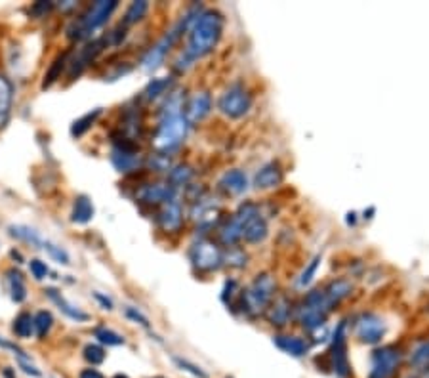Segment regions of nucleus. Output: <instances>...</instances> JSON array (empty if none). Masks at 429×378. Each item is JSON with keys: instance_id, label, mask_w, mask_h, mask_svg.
I'll return each mask as SVG.
<instances>
[{"instance_id": "obj_48", "label": "nucleus", "mask_w": 429, "mask_h": 378, "mask_svg": "<svg viewBox=\"0 0 429 378\" xmlns=\"http://www.w3.org/2000/svg\"><path fill=\"white\" fill-rule=\"evenodd\" d=\"M93 298H96V300L103 306V309H113V302L107 297H103L101 292H93Z\"/></svg>"}, {"instance_id": "obj_9", "label": "nucleus", "mask_w": 429, "mask_h": 378, "mask_svg": "<svg viewBox=\"0 0 429 378\" xmlns=\"http://www.w3.org/2000/svg\"><path fill=\"white\" fill-rule=\"evenodd\" d=\"M189 258L199 271H214L224 264V252L219 251L216 243L202 239L191 246Z\"/></svg>"}, {"instance_id": "obj_10", "label": "nucleus", "mask_w": 429, "mask_h": 378, "mask_svg": "<svg viewBox=\"0 0 429 378\" xmlns=\"http://www.w3.org/2000/svg\"><path fill=\"white\" fill-rule=\"evenodd\" d=\"M345 327L348 323L342 321L334 331L332 336V350H330V361H332V369L338 378L351 377V365L348 360V346H345Z\"/></svg>"}, {"instance_id": "obj_46", "label": "nucleus", "mask_w": 429, "mask_h": 378, "mask_svg": "<svg viewBox=\"0 0 429 378\" xmlns=\"http://www.w3.org/2000/svg\"><path fill=\"white\" fill-rule=\"evenodd\" d=\"M19 361V367L23 369V371L27 372V374H33V377H40V371H38L37 367L33 365V363H29V360H18Z\"/></svg>"}, {"instance_id": "obj_19", "label": "nucleus", "mask_w": 429, "mask_h": 378, "mask_svg": "<svg viewBox=\"0 0 429 378\" xmlns=\"http://www.w3.org/2000/svg\"><path fill=\"white\" fill-rule=\"evenodd\" d=\"M273 342L279 350L292 355V357H304L307 350H309L307 342L304 338H299V336H294V334H277Z\"/></svg>"}, {"instance_id": "obj_36", "label": "nucleus", "mask_w": 429, "mask_h": 378, "mask_svg": "<svg viewBox=\"0 0 429 378\" xmlns=\"http://www.w3.org/2000/svg\"><path fill=\"white\" fill-rule=\"evenodd\" d=\"M82 355H84V360L90 363V365H101L103 361H105V350L100 346V344H88L86 348H84V352H82Z\"/></svg>"}, {"instance_id": "obj_33", "label": "nucleus", "mask_w": 429, "mask_h": 378, "mask_svg": "<svg viewBox=\"0 0 429 378\" xmlns=\"http://www.w3.org/2000/svg\"><path fill=\"white\" fill-rule=\"evenodd\" d=\"M93 336H96L98 342L103 344V346H122V344H125V336H122V334L115 333V331H111V328H105V327L96 328Z\"/></svg>"}, {"instance_id": "obj_8", "label": "nucleus", "mask_w": 429, "mask_h": 378, "mask_svg": "<svg viewBox=\"0 0 429 378\" xmlns=\"http://www.w3.org/2000/svg\"><path fill=\"white\" fill-rule=\"evenodd\" d=\"M403 361V353L395 346L376 348L372 352V367L368 378H393Z\"/></svg>"}, {"instance_id": "obj_5", "label": "nucleus", "mask_w": 429, "mask_h": 378, "mask_svg": "<svg viewBox=\"0 0 429 378\" xmlns=\"http://www.w3.org/2000/svg\"><path fill=\"white\" fill-rule=\"evenodd\" d=\"M330 309L332 308H330L328 302H326L323 290L315 289L305 294L302 306L296 309V315H298L299 325H302L305 331L313 333V331L324 327Z\"/></svg>"}, {"instance_id": "obj_3", "label": "nucleus", "mask_w": 429, "mask_h": 378, "mask_svg": "<svg viewBox=\"0 0 429 378\" xmlns=\"http://www.w3.org/2000/svg\"><path fill=\"white\" fill-rule=\"evenodd\" d=\"M118 8L117 0H98L86 12L82 13L79 21L69 27V37L71 38H86L90 37L96 29L105 25L107 19L111 18L113 12Z\"/></svg>"}, {"instance_id": "obj_7", "label": "nucleus", "mask_w": 429, "mask_h": 378, "mask_svg": "<svg viewBox=\"0 0 429 378\" xmlns=\"http://www.w3.org/2000/svg\"><path fill=\"white\" fill-rule=\"evenodd\" d=\"M386 321L378 314H372V311H365L353 323V333L357 336V340L362 342V344H368V346L379 344L382 338L386 336Z\"/></svg>"}, {"instance_id": "obj_37", "label": "nucleus", "mask_w": 429, "mask_h": 378, "mask_svg": "<svg viewBox=\"0 0 429 378\" xmlns=\"http://www.w3.org/2000/svg\"><path fill=\"white\" fill-rule=\"evenodd\" d=\"M246 260H248L246 252L241 251V248H235V246H231L229 252L224 254V264H227L229 268H236V270L244 268V265H246Z\"/></svg>"}, {"instance_id": "obj_14", "label": "nucleus", "mask_w": 429, "mask_h": 378, "mask_svg": "<svg viewBox=\"0 0 429 378\" xmlns=\"http://www.w3.org/2000/svg\"><path fill=\"white\" fill-rule=\"evenodd\" d=\"M111 161L118 172H132L136 171L139 164V155L136 147L130 144H118L111 153Z\"/></svg>"}, {"instance_id": "obj_23", "label": "nucleus", "mask_w": 429, "mask_h": 378, "mask_svg": "<svg viewBox=\"0 0 429 378\" xmlns=\"http://www.w3.org/2000/svg\"><path fill=\"white\" fill-rule=\"evenodd\" d=\"M46 294L52 298V302H56L57 306H59V309H62L63 314L67 315L69 319H73V321H76V323L90 321V315L84 314L82 309L75 308L73 304H69L67 300H65V298H63L56 289H48V290H46Z\"/></svg>"}, {"instance_id": "obj_45", "label": "nucleus", "mask_w": 429, "mask_h": 378, "mask_svg": "<svg viewBox=\"0 0 429 378\" xmlns=\"http://www.w3.org/2000/svg\"><path fill=\"white\" fill-rule=\"evenodd\" d=\"M52 2H37L35 6L31 8V13L33 16H37V18H40V16H44V13H48L52 10Z\"/></svg>"}, {"instance_id": "obj_39", "label": "nucleus", "mask_w": 429, "mask_h": 378, "mask_svg": "<svg viewBox=\"0 0 429 378\" xmlns=\"http://www.w3.org/2000/svg\"><path fill=\"white\" fill-rule=\"evenodd\" d=\"M42 248L48 252V254H50L52 258L56 260L57 264H63V265L69 264L67 251H65V248H62L59 245H54V243H50V241H44Z\"/></svg>"}, {"instance_id": "obj_51", "label": "nucleus", "mask_w": 429, "mask_h": 378, "mask_svg": "<svg viewBox=\"0 0 429 378\" xmlns=\"http://www.w3.org/2000/svg\"><path fill=\"white\" fill-rule=\"evenodd\" d=\"M227 378H231V377H227Z\"/></svg>"}, {"instance_id": "obj_50", "label": "nucleus", "mask_w": 429, "mask_h": 378, "mask_svg": "<svg viewBox=\"0 0 429 378\" xmlns=\"http://www.w3.org/2000/svg\"><path fill=\"white\" fill-rule=\"evenodd\" d=\"M408 378H416V377H408Z\"/></svg>"}, {"instance_id": "obj_30", "label": "nucleus", "mask_w": 429, "mask_h": 378, "mask_svg": "<svg viewBox=\"0 0 429 378\" xmlns=\"http://www.w3.org/2000/svg\"><path fill=\"white\" fill-rule=\"evenodd\" d=\"M193 180V171L187 164H178L174 168H170V185L172 188H180V185H187Z\"/></svg>"}, {"instance_id": "obj_6", "label": "nucleus", "mask_w": 429, "mask_h": 378, "mask_svg": "<svg viewBox=\"0 0 429 378\" xmlns=\"http://www.w3.org/2000/svg\"><path fill=\"white\" fill-rule=\"evenodd\" d=\"M250 108H252V96L248 94V90L244 88L243 84H233L219 96L218 109L227 119H243L244 115L250 111Z\"/></svg>"}, {"instance_id": "obj_43", "label": "nucleus", "mask_w": 429, "mask_h": 378, "mask_svg": "<svg viewBox=\"0 0 429 378\" xmlns=\"http://www.w3.org/2000/svg\"><path fill=\"white\" fill-rule=\"evenodd\" d=\"M151 166H153V171L156 172H168L170 168V161H168V155H164V153H156V155H153V159H151Z\"/></svg>"}, {"instance_id": "obj_1", "label": "nucleus", "mask_w": 429, "mask_h": 378, "mask_svg": "<svg viewBox=\"0 0 429 378\" xmlns=\"http://www.w3.org/2000/svg\"><path fill=\"white\" fill-rule=\"evenodd\" d=\"M224 33V16L216 10H205L189 29L187 46L181 57L178 59V71H185L197 59L208 56L216 46Z\"/></svg>"}, {"instance_id": "obj_32", "label": "nucleus", "mask_w": 429, "mask_h": 378, "mask_svg": "<svg viewBox=\"0 0 429 378\" xmlns=\"http://www.w3.org/2000/svg\"><path fill=\"white\" fill-rule=\"evenodd\" d=\"M10 234H12L13 237H18L19 241H25V243H29V245L40 246V248H42L44 241L38 237L37 231H35V229H31V227L12 226V227H10Z\"/></svg>"}, {"instance_id": "obj_26", "label": "nucleus", "mask_w": 429, "mask_h": 378, "mask_svg": "<svg viewBox=\"0 0 429 378\" xmlns=\"http://www.w3.org/2000/svg\"><path fill=\"white\" fill-rule=\"evenodd\" d=\"M408 365L414 369V371H428L429 369V340L420 342L414 350L411 352V357H408Z\"/></svg>"}, {"instance_id": "obj_28", "label": "nucleus", "mask_w": 429, "mask_h": 378, "mask_svg": "<svg viewBox=\"0 0 429 378\" xmlns=\"http://www.w3.org/2000/svg\"><path fill=\"white\" fill-rule=\"evenodd\" d=\"M172 86V76H161V79H153V81L143 90V98L145 100H156L162 94H166V90Z\"/></svg>"}, {"instance_id": "obj_40", "label": "nucleus", "mask_w": 429, "mask_h": 378, "mask_svg": "<svg viewBox=\"0 0 429 378\" xmlns=\"http://www.w3.org/2000/svg\"><path fill=\"white\" fill-rule=\"evenodd\" d=\"M321 262H323V258H321V256H315V258L309 262V265L305 268L304 273H302V277H299V281H298L299 287H307V285L311 283L313 277H315V273H317L319 265H321Z\"/></svg>"}, {"instance_id": "obj_4", "label": "nucleus", "mask_w": 429, "mask_h": 378, "mask_svg": "<svg viewBox=\"0 0 429 378\" xmlns=\"http://www.w3.org/2000/svg\"><path fill=\"white\" fill-rule=\"evenodd\" d=\"M187 130H189V125H187L183 113L162 117L161 125H159L155 136H153V147L159 153L168 155V153H172L183 144Z\"/></svg>"}, {"instance_id": "obj_27", "label": "nucleus", "mask_w": 429, "mask_h": 378, "mask_svg": "<svg viewBox=\"0 0 429 378\" xmlns=\"http://www.w3.org/2000/svg\"><path fill=\"white\" fill-rule=\"evenodd\" d=\"M8 283H10V297L16 304H21L27 298V287L23 283V277L21 273L16 270L8 271Z\"/></svg>"}, {"instance_id": "obj_41", "label": "nucleus", "mask_w": 429, "mask_h": 378, "mask_svg": "<svg viewBox=\"0 0 429 378\" xmlns=\"http://www.w3.org/2000/svg\"><path fill=\"white\" fill-rule=\"evenodd\" d=\"M174 363L180 367L181 371H185V372H189V374H193L195 378H208V372L202 371L199 365H195V363H191V361L183 360V357H174Z\"/></svg>"}, {"instance_id": "obj_47", "label": "nucleus", "mask_w": 429, "mask_h": 378, "mask_svg": "<svg viewBox=\"0 0 429 378\" xmlns=\"http://www.w3.org/2000/svg\"><path fill=\"white\" fill-rule=\"evenodd\" d=\"M79 378H105L103 374H101L100 371H96V369H82L81 374H79Z\"/></svg>"}, {"instance_id": "obj_42", "label": "nucleus", "mask_w": 429, "mask_h": 378, "mask_svg": "<svg viewBox=\"0 0 429 378\" xmlns=\"http://www.w3.org/2000/svg\"><path fill=\"white\" fill-rule=\"evenodd\" d=\"M29 270H31L33 277L37 279V281H42V279H46V275H48V265L44 264L42 260H31V262H29Z\"/></svg>"}, {"instance_id": "obj_11", "label": "nucleus", "mask_w": 429, "mask_h": 378, "mask_svg": "<svg viewBox=\"0 0 429 378\" xmlns=\"http://www.w3.org/2000/svg\"><path fill=\"white\" fill-rule=\"evenodd\" d=\"M212 111V96L208 92H197L189 98L185 105H183V117H185L187 125L193 126L199 125L210 115Z\"/></svg>"}, {"instance_id": "obj_18", "label": "nucleus", "mask_w": 429, "mask_h": 378, "mask_svg": "<svg viewBox=\"0 0 429 378\" xmlns=\"http://www.w3.org/2000/svg\"><path fill=\"white\" fill-rule=\"evenodd\" d=\"M269 323L273 327H285L290 321V315H292V304L288 302L285 297L277 298L273 302L269 304V308L265 309Z\"/></svg>"}, {"instance_id": "obj_16", "label": "nucleus", "mask_w": 429, "mask_h": 378, "mask_svg": "<svg viewBox=\"0 0 429 378\" xmlns=\"http://www.w3.org/2000/svg\"><path fill=\"white\" fill-rule=\"evenodd\" d=\"M219 189L231 197L243 195L244 191L248 189V178L241 168H231L219 178Z\"/></svg>"}, {"instance_id": "obj_24", "label": "nucleus", "mask_w": 429, "mask_h": 378, "mask_svg": "<svg viewBox=\"0 0 429 378\" xmlns=\"http://www.w3.org/2000/svg\"><path fill=\"white\" fill-rule=\"evenodd\" d=\"M243 239V226L236 222V218L233 216L229 222H225L222 229H219V243L224 246H235L239 241Z\"/></svg>"}, {"instance_id": "obj_38", "label": "nucleus", "mask_w": 429, "mask_h": 378, "mask_svg": "<svg viewBox=\"0 0 429 378\" xmlns=\"http://www.w3.org/2000/svg\"><path fill=\"white\" fill-rule=\"evenodd\" d=\"M63 67H65V56H59L56 62L52 63L50 69H48V73L44 75L42 88H48V86H52V84H54V82H56L59 76H62Z\"/></svg>"}, {"instance_id": "obj_31", "label": "nucleus", "mask_w": 429, "mask_h": 378, "mask_svg": "<svg viewBox=\"0 0 429 378\" xmlns=\"http://www.w3.org/2000/svg\"><path fill=\"white\" fill-rule=\"evenodd\" d=\"M147 10H149V4H147L145 0H136V2H132L125 13V25H134L137 21H142V19L145 18Z\"/></svg>"}, {"instance_id": "obj_49", "label": "nucleus", "mask_w": 429, "mask_h": 378, "mask_svg": "<svg viewBox=\"0 0 429 378\" xmlns=\"http://www.w3.org/2000/svg\"><path fill=\"white\" fill-rule=\"evenodd\" d=\"M113 378H128V377H126V374H115Z\"/></svg>"}, {"instance_id": "obj_20", "label": "nucleus", "mask_w": 429, "mask_h": 378, "mask_svg": "<svg viewBox=\"0 0 429 378\" xmlns=\"http://www.w3.org/2000/svg\"><path fill=\"white\" fill-rule=\"evenodd\" d=\"M13 84L6 75H0V128H4L12 115Z\"/></svg>"}, {"instance_id": "obj_2", "label": "nucleus", "mask_w": 429, "mask_h": 378, "mask_svg": "<svg viewBox=\"0 0 429 378\" xmlns=\"http://www.w3.org/2000/svg\"><path fill=\"white\" fill-rule=\"evenodd\" d=\"M275 290H277V283H275L273 275H269V273L256 275L254 281L241 297V308L244 314H263L269 308V304L275 300Z\"/></svg>"}, {"instance_id": "obj_44", "label": "nucleus", "mask_w": 429, "mask_h": 378, "mask_svg": "<svg viewBox=\"0 0 429 378\" xmlns=\"http://www.w3.org/2000/svg\"><path fill=\"white\" fill-rule=\"evenodd\" d=\"M126 317H128V319H132V321H134V323H139L142 327H145V328L151 327L149 319H147V317H145V315H143L142 311H139V309L126 308Z\"/></svg>"}, {"instance_id": "obj_13", "label": "nucleus", "mask_w": 429, "mask_h": 378, "mask_svg": "<svg viewBox=\"0 0 429 378\" xmlns=\"http://www.w3.org/2000/svg\"><path fill=\"white\" fill-rule=\"evenodd\" d=\"M159 227L166 234H178L183 226V210L178 201H170L166 205H162L161 212L156 216Z\"/></svg>"}, {"instance_id": "obj_25", "label": "nucleus", "mask_w": 429, "mask_h": 378, "mask_svg": "<svg viewBox=\"0 0 429 378\" xmlns=\"http://www.w3.org/2000/svg\"><path fill=\"white\" fill-rule=\"evenodd\" d=\"M93 218V205L92 201L88 199L86 195L76 197L75 207H73V212H71V222L73 224H88V222Z\"/></svg>"}, {"instance_id": "obj_15", "label": "nucleus", "mask_w": 429, "mask_h": 378, "mask_svg": "<svg viewBox=\"0 0 429 378\" xmlns=\"http://www.w3.org/2000/svg\"><path fill=\"white\" fill-rule=\"evenodd\" d=\"M268 235H269L268 220H265L260 212L244 222L243 239L246 241L248 245H260V243H263V241L268 239Z\"/></svg>"}, {"instance_id": "obj_12", "label": "nucleus", "mask_w": 429, "mask_h": 378, "mask_svg": "<svg viewBox=\"0 0 429 378\" xmlns=\"http://www.w3.org/2000/svg\"><path fill=\"white\" fill-rule=\"evenodd\" d=\"M137 199L147 205H166L176 199V188L170 183H147L137 191Z\"/></svg>"}, {"instance_id": "obj_29", "label": "nucleus", "mask_w": 429, "mask_h": 378, "mask_svg": "<svg viewBox=\"0 0 429 378\" xmlns=\"http://www.w3.org/2000/svg\"><path fill=\"white\" fill-rule=\"evenodd\" d=\"M12 328L16 336H19V338H31L33 333H35V317L31 314L23 311V314H19L16 317Z\"/></svg>"}, {"instance_id": "obj_21", "label": "nucleus", "mask_w": 429, "mask_h": 378, "mask_svg": "<svg viewBox=\"0 0 429 378\" xmlns=\"http://www.w3.org/2000/svg\"><path fill=\"white\" fill-rule=\"evenodd\" d=\"M323 292L330 308H334V306H338V304L345 300L353 292V283L349 279H334L332 283H328V287Z\"/></svg>"}, {"instance_id": "obj_22", "label": "nucleus", "mask_w": 429, "mask_h": 378, "mask_svg": "<svg viewBox=\"0 0 429 378\" xmlns=\"http://www.w3.org/2000/svg\"><path fill=\"white\" fill-rule=\"evenodd\" d=\"M218 202L210 201V199H202V197L197 201L193 208V220L199 222L200 226H212L214 222L218 220Z\"/></svg>"}, {"instance_id": "obj_34", "label": "nucleus", "mask_w": 429, "mask_h": 378, "mask_svg": "<svg viewBox=\"0 0 429 378\" xmlns=\"http://www.w3.org/2000/svg\"><path fill=\"white\" fill-rule=\"evenodd\" d=\"M100 115H101V109H93V111L86 113L84 117H81L79 120H75V122H73V126H71V134H73V136H76V138H79V136H82V134L86 132L88 128H90V126L96 122V119H98Z\"/></svg>"}, {"instance_id": "obj_35", "label": "nucleus", "mask_w": 429, "mask_h": 378, "mask_svg": "<svg viewBox=\"0 0 429 378\" xmlns=\"http://www.w3.org/2000/svg\"><path fill=\"white\" fill-rule=\"evenodd\" d=\"M52 325H54V317H52L50 311L42 309V311H38L35 315V331H37L38 338H44L46 334L50 333Z\"/></svg>"}, {"instance_id": "obj_17", "label": "nucleus", "mask_w": 429, "mask_h": 378, "mask_svg": "<svg viewBox=\"0 0 429 378\" xmlns=\"http://www.w3.org/2000/svg\"><path fill=\"white\" fill-rule=\"evenodd\" d=\"M282 178H285V174H282V168L279 166V163L271 161V163H265L260 171L256 172L254 185L258 189H273L282 183Z\"/></svg>"}]
</instances>
